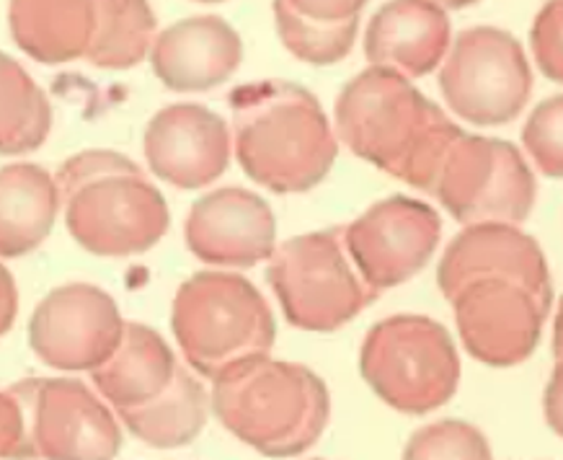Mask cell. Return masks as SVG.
<instances>
[{"label": "cell", "mask_w": 563, "mask_h": 460, "mask_svg": "<svg viewBox=\"0 0 563 460\" xmlns=\"http://www.w3.org/2000/svg\"><path fill=\"white\" fill-rule=\"evenodd\" d=\"M49 103L11 57L0 55V153L34 151L49 132Z\"/></svg>", "instance_id": "22"}, {"label": "cell", "mask_w": 563, "mask_h": 460, "mask_svg": "<svg viewBox=\"0 0 563 460\" xmlns=\"http://www.w3.org/2000/svg\"><path fill=\"white\" fill-rule=\"evenodd\" d=\"M103 19L99 40L91 44V61L99 65H122L137 63L145 55L147 36H151L155 19L143 3H107L96 6Z\"/></svg>", "instance_id": "23"}, {"label": "cell", "mask_w": 563, "mask_h": 460, "mask_svg": "<svg viewBox=\"0 0 563 460\" xmlns=\"http://www.w3.org/2000/svg\"><path fill=\"white\" fill-rule=\"evenodd\" d=\"M266 282L290 326L306 331L342 329L377 300L350 264L344 226L298 236L274 249Z\"/></svg>", "instance_id": "8"}, {"label": "cell", "mask_w": 563, "mask_h": 460, "mask_svg": "<svg viewBox=\"0 0 563 460\" xmlns=\"http://www.w3.org/2000/svg\"><path fill=\"white\" fill-rule=\"evenodd\" d=\"M11 396L29 412L19 458L111 460L120 450L111 414L78 381H26Z\"/></svg>", "instance_id": "11"}, {"label": "cell", "mask_w": 563, "mask_h": 460, "mask_svg": "<svg viewBox=\"0 0 563 460\" xmlns=\"http://www.w3.org/2000/svg\"><path fill=\"white\" fill-rule=\"evenodd\" d=\"M279 40L290 55L310 65H333L350 55L365 3L357 0H279L272 6Z\"/></svg>", "instance_id": "19"}, {"label": "cell", "mask_w": 563, "mask_h": 460, "mask_svg": "<svg viewBox=\"0 0 563 460\" xmlns=\"http://www.w3.org/2000/svg\"><path fill=\"white\" fill-rule=\"evenodd\" d=\"M181 365L158 333L132 324L124 331L122 350L93 373L103 396L120 414L137 412L172 388Z\"/></svg>", "instance_id": "18"}, {"label": "cell", "mask_w": 563, "mask_h": 460, "mask_svg": "<svg viewBox=\"0 0 563 460\" xmlns=\"http://www.w3.org/2000/svg\"><path fill=\"white\" fill-rule=\"evenodd\" d=\"M120 331V316L109 295L88 285H70L36 308L32 347L47 365L80 370L107 362Z\"/></svg>", "instance_id": "13"}, {"label": "cell", "mask_w": 563, "mask_h": 460, "mask_svg": "<svg viewBox=\"0 0 563 460\" xmlns=\"http://www.w3.org/2000/svg\"><path fill=\"white\" fill-rule=\"evenodd\" d=\"M336 132L354 155L429 191L444 153L463 130L406 78L369 68L339 94Z\"/></svg>", "instance_id": "2"}, {"label": "cell", "mask_w": 563, "mask_h": 460, "mask_svg": "<svg viewBox=\"0 0 563 460\" xmlns=\"http://www.w3.org/2000/svg\"><path fill=\"white\" fill-rule=\"evenodd\" d=\"M532 50L551 80H561V3L545 6L532 29Z\"/></svg>", "instance_id": "26"}, {"label": "cell", "mask_w": 563, "mask_h": 460, "mask_svg": "<svg viewBox=\"0 0 563 460\" xmlns=\"http://www.w3.org/2000/svg\"><path fill=\"white\" fill-rule=\"evenodd\" d=\"M525 147L551 179H559L563 171L561 155V96L538 103L522 132Z\"/></svg>", "instance_id": "25"}, {"label": "cell", "mask_w": 563, "mask_h": 460, "mask_svg": "<svg viewBox=\"0 0 563 460\" xmlns=\"http://www.w3.org/2000/svg\"><path fill=\"white\" fill-rule=\"evenodd\" d=\"M277 241L272 207L254 191L225 187L191 207L187 243L207 264L254 266L269 259Z\"/></svg>", "instance_id": "14"}, {"label": "cell", "mask_w": 563, "mask_h": 460, "mask_svg": "<svg viewBox=\"0 0 563 460\" xmlns=\"http://www.w3.org/2000/svg\"><path fill=\"white\" fill-rule=\"evenodd\" d=\"M57 195L47 171L9 166L0 171V254L19 256L47 239Z\"/></svg>", "instance_id": "20"}, {"label": "cell", "mask_w": 563, "mask_h": 460, "mask_svg": "<svg viewBox=\"0 0 563 460\" xmlns=\"http://www.w3.org/2000/svg\"><path fill=\"white\" fill-rule=\"evenodd\" d=\"M172 324L187 360L212 381L266 358L277 339L262 293L246 277L225 272H199L184 282Z\"/></svg>", "instance_id": "6"}, {"label": "cell", "mask_w": 563, "mask_h": 460, "mask_svg": "<svg viewBox=\"0 0 563 460\" xmlns=\"http://www.w3.org/2000/svg\"><path fill=\"white\" fill-rule=\"evenodd\" d=\"M220 425L266 458H295L318 442L331 417L325 383L298 362L251 360L214 381Z\"/></svg>", "instance_id": "4"}, {"label": "cell", "mask_w": 563, "mask_h": 460, "mask_svg": "<svg viewBox=\"0 0 563 460\" xmlns=\"http://www.w3.org/2000/svg\"><path fill=\"white\" fill-rule=\"evenodd\" d=\"M450 42V19L437 3H388L375 13L365 34L373 68L401 78H421L440 65Z\"/></svg>", "instance_id": "17"}, {"label": "cell", "mask_w": 563, "mask_h": 460, "mask_svg": "<svg viewBox=\"0 0 563 460\" xmlns=\"http://www.w3.org/2000/svg\"><path fill=\"white\" fill-rule=\"evenodd\" d=\"M463 226H515L536 205V176L512 143L461 135L448 147L432 189Z\"/></svg>", "instance_id": "9"}, {"label": "cell", "mask_w": 563, "mask_h": 460, "mask_svg": "<svg viewBox=\"0 0 563 460\" xmlns=\"http://www.w3.org/2000/svg\"><path fill=\"white\" fill-rule=\"evenodd\" d=\"M404 460H494L486 435L461 419H442L417 429Z\"/></svg>", "instance_id": "24"}, {"label": "cell", "mask_w": 563, "mask_h": 460, "mask_svg": "<svg viewBox=\"0 0 563 460\" xmlns=\"http://www.w3.org/2000/svg\"><path fill=\"white\" fill-rule=\"evenodd\" d=\"M448 107L481 128L512 122L532 91L522 44L504 29L471 26L457 34L440 70Z\"/></svg>", "instance_id": "10"}, {"label": "cell", "mask_w": 563, "mask_h": 460, "mask_svg": "<svg viewBox=\"0 0 563 460\" xmlns=\"http://www.w3.org/2000/svg\"><path fill=\"white\" fill-rule=\"evenodd\" d=\"M235 155L249 179L277 195L313 189L336 161L321 101L292 80L243 84L228 96Z\"/></svg>", "instance_id": "3"}, {"label": "cell", "mask_w": 563, "mask_h": 460, "mask_svg": "<svg viewBox=\"0 0 563 460\" xmlns=\"http://www.w3.org/2000/svg\"><path fill=\"white\" fill-rule=\"evenodd\" d=\"M360 373L385 404L421 417L455 396L461 360L442 324L427 316H390L367 331Z\"/></svg>", "instance_id": "7"}, {"label": "cell", "mask_w": 563, "mask_h": 460, "mask_svg": "<svg viewBox=\"0 0 563 460\" xmlns=\"http://www.w3.org/2000/svg\"><path fill=\"white\" fill-rule=\"evenodd\" d=\"M207 393L187 370H179L172 388L137 412L122 414L128 427L153 448H179L195 440L207 421Z\"/></svg>", "instance_id": "21"}, {"label": "cell", "mask_w": 563, "mask_h": 460, "mask_svg": "<svg viewBox=\"0 0 563 460\" xmlns=\"http://www.w3.org/2000/svg\"><path fill=\"white\" fill-rule=\"evenodd\" d=\"M145 153L161 179L199 189L222 176L231 158V135L214 111L197 103L163 109L147 124Z\"/></svg>", "instance_id": "15"}, {"label": "cell", "mask_w": 563, "mask_h": 460, "mask_svg": "<svg viewBox=\"0 0 563 460\" xmlns=\"http://www.w3.org/2000/svg\"><path fill=\"white\" fill-rule=\"evenodd\" d=\"M68 228L78 243L101 256L145 251L166 233L161 191L135 163L114 153H84L60 171Z\"/></svg>", "instance_id": "5"}, {"label": "cell", "mask_w": 563, "mask_h": 460, "mask_svg": "<svg viewBox=\"0 0 563 460\" xmlns=\"http://www.w3.org/2000/svg\"><path fill=\"white\" fill-rule=\"evenodd\" d=\"M437 285L455 310L471 358L509 368L536 352L553 287L532 236L494 222L465 228L444 249Z\"/></svg>", "instance_id": "1"}, {"label": "cell", "mask_w": 563, "mask_h": 460, "mask_svg": "<svg viewBox=\"0 0 563 460\" xmlns=\"http://www.w3.org/2000/svg\"><path fill=\"white\" fill-rule=\"evenodd\" d=\"M440 233V215L432 207L396 195L344 226V249L362 282L380 295L424 270Z\"/></svg>", "instance_id": "12"}, {"label": "cell", "mask_w": 563, "mask_h": 460, "mask_svg": "<svg viewBox=\"0 0 563 460\" xmlns=\"http://www.w3.org/2000/svg\"><path fill=\"white\" fill-rule=\"evenodd\" d=\"M243 61V42L220 17L184 19L158 36L153 68L174 91H207L225 84Z\"/></svg>", "instance_id": "16"}]
</instances>
